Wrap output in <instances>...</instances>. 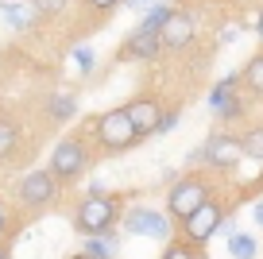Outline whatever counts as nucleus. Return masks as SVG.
<instances>
[{"label":"nucleus","mask_w":263,"mask_h":259,"mask_svg":"<svg viewBox=\"0 0 263 259\" xmlns=\"http://www.w3.org/2000/svg\"><path fill=\"white\" fill-rule=\"evenodd\" d=\"M124 209H128V197L124 194H108V190L93 186L89 194L74 205L70 225H74L78 236H101V232H112V228L120 225Z\"/></svg>","instance_id":"obj_1"},{"label":"nucleus","mask_w":263,"mask_h":259,"mask_svg":"<svg viewBox=\"0 0 263 259\" xmlns=\"http://www.w3.org/2000/svg\"><path fill=\"white\" fill-rule=\"evenodd\" d=\"M43 113H47L50 124H70L78 116V97L70 89H54L47 97V105H43Z\"/></svg>","instance_id":"obj_14"},{"label":"nucleus","mask_w":263,"mask_h":259,"mask_svg":"<svg viewBox=\"0 0 263 259\" xmlns=\"http://www.w3.org/2000/svg\"><path fill=\"white\" fill-rule=\"evenodd\" d=\"M0 259H12V248H8L4 240H0Z\"/></svg>","instance_id":"obj_29"},{"label":"nucleus","mask_w":263,"mask_h":259,"mask_svg":"<svg viewBox=\"0 0 263 259\" xmlns=\"http://www.w3.org/2000/svg\"><path fill=\"white\" fill-rule=\"evenodd\" d=\"M4 232H12V209L0 201V240H4Z\"/></svg>","instance_id":"obj_25"},{"label":"nucleus","mask_w":263,"mask_h":259,"mask_svg":"<svg viewBox=\"0 0 263 259\" xmlns=\"http://www.w3.org/2000/svg\"><path fill=\"white\" fill-rule=\"evenodd\" d=\"M0 16L8 20V27L20 31V35L39 24V12L31 8V0H4V4H0Z\"/></svg>","instance_id":"obj_13"},{"label":"nucleus","mask_w":263,"mask_h":259,"mask_svg":"<svg viewBox=\"0 0 263 259\" xmlns=\"http://www.w3.org/2000/svg\"><path fill=\"white\" fill-rule=\"evenodd\" d=\"M213 178L217 174L209 166H190L186 174H178V178L171 182V190H166V217H171L174 225H182L186 217H194L209 197H217V182Z\"/></svg>","instance_id":"obj_2"},{"label":"nucleus","mask_w":263,"mask_h":259,"mask_svg":"<svg viewBox=\"0 0 263 259\" xmlns=\"http://www.w3.org/2000/svg\"><path fill=\"white\" fill-rule=\"evenodd\" d=\"M163 54V39H159L155 27H132L124 35V43L116 47V62H155Z\"/></svg>","instance_id":"obj_9"},{"label":"nucleus","mask_w":263,"mask_h":259,"mask_svg":"<svg viewBox=\"0 0 263 259\" xmlns=\"http://www.w3.org/2000/svg\"><path fill=\"white\" fill-rule=\"evenodd\" d=\"M124 108H128L132 124H136V132H140L143 139H151V136H155L159 120H163V113H166V105L155 97V93H140V97H132Z\"/></svg>","instance_id":"obj_11"},{"label":"nucleus","mask_w":263,"mask_h":259,"mask_svg":"<svg viewBox=\"0 0 263 259\" xmlns=\"http://www.w3.org/2000/svg\"><path fill=\"white\" fill-rule=\"evenodd\" d=\"M93 159H97V143H93L89 132H66V136L50 147L47 170L62 182V186H70V182H78L85 170L93 166Z\"/></svg>","instance_id":"obj_3"},{"label":"nucleus","mask_w":263,"mask_h":259,"mask_svg":"<svg viewBox=\"0 0 263 259\" xmlns=\"http://www.w3.org/2000/svg\"><path fill=\"white\" fill-rule=\"evenodd\" d=\"M159 39H163V50H190L197 43V20L190 8H174L166 16V24L159 27Z\"/></svg>","instance_id":"obj_10"},{"label":"nucleus","mask_w":263,"mask_h":259,"mask_svg":"<svg viewBox=\"0 0 263 259\" xmlns=\"http://www.w3.org/2000/svg\"><path fill=\"white\" fill-rule=\"evenodd\" d=\"M252 217H255V225L263 228V197H255V201H252Z\"/></svg>","instance_id":"obj_27"},{"label":"nucleus","mask_w":263,"mask_h":259,"mask_svg":"<svg viewBox=\"0 0 263 259\" xmlns=\"http://www.w3.org/2000/svg\"><path fill=\"white\" fill-rule=\"evenodd\" d=\"M229 213H232V201H224V197L217 194V197H209V201L201 205L194 217L182 220V225H178V236H182V240H190L194 248H205V244L221 232V225L229 220Z\"/></svg>","instance_id":"obj_7"},{"label":"nucleus","mask_w":263,"mask_h":259,"mask_svg":"<svg viewBox=\"0 0 263 259\" xmlns=\"http://www.w3.org/2000/svg\"><path fill=\"white\" fill-rule=\"evenodd\" d=\"M194 244L190 240H182V236H174V240H166V248H163V255L159 259H194Z\"/></svg>","instance_id":"obj_20"},{"label":"nucleus","mask_w":263,"mask_h":259,"mask_svg":"<svg viewBox=\"0 0 263 259\" xmlns=\"http://www.w3.org/2000/svg\"><path fill=\"white\" fill-rule=\"evenodd\" d=\"M194 259H209V251H201V248H197V251H194Z\"/></svg>","instance_id":"obj_32"},{"label":"nucleus","mask_w":263,"mask_h":259,"mask_svg":"<svg viewBox=\"0 0 263 259\" xmlns=\"http://www.w3.org/2000/svg\"><path fill=\"white\" fill-rule=\"evenodd\" d=\"M229 251H232V259H255L259 244H255L252 232H229Z\"/></svg>","instance_id":"obj_19"},{"label":"nucleus","mask_w":263,"mask_h":259,"mask_svg":"<svg viewBox=\"0 0 263 259\" xmlns=\"http://www.w3.org/2000/svg\"><path fill=\"white\" fill-rule=\"evenodd\" d=\"M120 228L128 236H147V240H159V244H166V240H174V220L166 217V209H151V205H128L124 209V217H120Z\"/></svg>","instance_id":"obj_8"},{"label":"nucleus","mask_w":263,"mask_h":259,"mask_svg":"<svg viewBox=\"0 0 263 259\" xmlns=\"http://www.w3.org/2000/svg\"><path fill=\"white\" fill-rule=\"evenodd\" d=\"M240 93L248 97V105H263V50H255L240 70Z\"/></svg>","instance_id":"obj_12"},{"label":"nucleus","mask_w":263,"mask_h":259,"mask_svg":"<svg viewBox=\"0 0 263 259\" xmlns=\"http://www.w3.org/2000/svg\"><path fill=\"white\" fill-rule=\"evenodd\" d=\"M240 151H244V159L263 162V124H252L240 132Z\"/></svg>","instance_id":"obj_18"},{"label":"nucleus","mask_w":263,"mask_h":259,"mask_svg":"<svg viewBox=\"0 0 263 259\" xmlns=\"http://www.w3.org/2000/svg\"><path fill=\"white\" fill-rule=\"evenodd\" d=\"M74 66H78V73H93L97 70V54H93V47H74Z\"/></svg>","instance_id":"obj_23"},{"label":"nucleus","mask_w":263,"mask_h":259,"mask_svg":"<svg viewBox=\"0 0 263 259\" xmlns=\"http://www.w3.org/2000/svg\"><path fill=\"white\" fill-rule=\"evenodd\" d=\"M31 8L39 12V20H54L70 8V0H31Z\"/></svg>","instance_id":"obj_21"},{"label":"nucleus","mask_w":263,"mask_h":259,"mask_svg":"<svg viewBox=\"0 0 263 259\" xmlns=\"http://www.w3.org/2000/svg\"><path fill=\"white\" fill-rule=\"evenodd\" d=\"M252 31H255V39H259V43H263V8H259V12H255V24H252Z\"/></svg>","instance_id":"obj_28"},{"label":"nucleus","mask_w":263,"mask_h":259,"mask_svg":"<svg viewBox=\"0 0 263 259\" xmlns=\"http://www.w3.org/2000/svg\"><path fill=\"white\" fill-rule=\"evenodd\" d=\"M0 4H4V0H0Z\"/></svg>","instance_id":"obj_33"},{"label":"nucleus","mask_w":263,"mask_h":259,"mask_svg":"<svg viewBox=\"0 0 263 259\" xmlns=\"http://www.w3.org/2000/svg\"><path fill=\"white\" fill-rule=\"evenodd\" d=\"M116 248H120V236L112 232H101V236H82V251H89V255L97 259H116Z\"/></svg>","instance_id":"obj_17"},{"label":"nucleus","mask_w":263,"mask_h":259,"mask_svg":"<svg viewBox=\"0 0 263 259\" xmlns=\"http://www.w3.org/2000/svg\"><path fill=\"white\" fill-rule=\"evenodd\" d=\"M12 194H16V205L24 213H43V209H50V205L58 201L62 182H58L47 166H35V170H27V174H20V178H16Z\"/></svg>","instance_id":"obj_5"},{"label":"nucleus","mask_w":263,"mask_h":259,"mask_svg":"<svg viewBox=\"0 0 263 259\" xmlns=\"http://www.w3.org/2000/svg\"><path fill=\"white\" fill-rule=\"evenodd\" d=\"M178 120H182V108H178V105L166 108L163 120H159V128H155V136H166V132H174V128H178Z\"/></svg>","instance_id":"obj_24"},{"label":"nucleus","mask_w":263,"mask_h":259,"mask_svg":"<svg viewBox=\"0 0 263 259\" xmlns=\"http://www.w3.org/2000/svg\"><path fill=\"white\" fill-rule=\"evenodd\" d=\"M70 259H97V255H89V251H82V248H78V251H74Z\"/></svg>","instance_id":"obj_30"},{"label":"nucleus","mask_w":263,"mask_h":259,"mask_svg":"<svg viewBox=\"0 0 263 259\" xmlns=\"http://www.w3.org/2000/svg\"><path fill=\"white\" fill-rule=\"evenodd\" d=\"M240 159H244V151H240V136L217 128V132H209V139L197 147V151H190L186 162H190V166H209L213 174H229Z\"/></svg>","instance_id":"obj_6"},{"label":"nucleus","mask_w":263,"mask_h":259,"mask_svg":"<svg viewBox=\"0 0 263 259\" xmlns=\"http://www.w3.org/2000/svg\"><path fill=\"white\" fill-rule=\"evenodd\" d=\"M224 4H236V8H244V4H252V0H224Z\"/></svg>","instance_id":"obj_31"},{"label":"nucleus","mask_w":263,"mask_h":259,"mask_svg":"<svg viewBox=\"0 0 263 259\" xmlns=\"http://www.w3.org/2000/svg\"><path fill=\"white\" fill-rule=\"evenodd\" d=\"M236 93H240V70H236V73H224L221 81H213V85H209V113L217 116L232 97H236Z\"/></svg>","instance_id":"obj_15"},{"label":"nucleus","mask_w":263,"mask_h":259,"mask_svg":"<svg viewBox=\"0 0 263 259\" xmlns=\"http://www.w3.org/2000/svg\"><path fill=\"white\" fill-rule=\"evenodd\" d=\"M82 4H85V12H89L93 20H108V16L124 4V0H82Z\"/></svg>","instance_id":"obj_22"},{"label":"nucleus","mask_w":263,"mask_h":259,"mask_svg":"<svg viewBox=\"0 0 263 259\" xmlns=\"http://www.w3.org/2000/svg\"><path fill=\"white\" fill-rule=\"evenodd\" d=\"M89 136H93V143H97V151H105V155H124L136 143H143V136L136 132V124H132V116H128V108H108V113L93 116Z\"/></svg>","instance_id":"obj_4"},{"label":"nucleus","mask_w":263,"mask_h":259,"mask_svg":"<svg viewBox=\"0 0 263 259\" xmlns=\"http://www.w3.org/2000/svg\"><path fill=\"white\" fill-rule=\"evenodd\" d=\"M20 155V124L0 113V162H12Z\"/></svg>","instance_id":"obj_16"},{"label":"nucleus","mask_w":263,"mask_h":259,"mask_svg":"<svg viewBox=\"0 0 263 259\" xmlns=\"http://www.w3.org/2000/svg\"><path fill=\"white\" fill-rule=\"evenodd\" d=\"M124 4H128V8H136V12H147L151 4H159V0H124Z\"/></svg>","instance_id":"obj_26"}]
</instances>
